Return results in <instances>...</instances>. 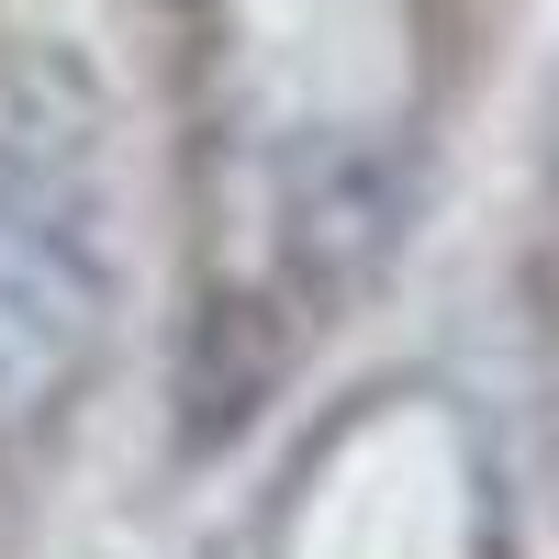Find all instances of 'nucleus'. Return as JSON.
<instances>
[{
	"label": "nucleus",
	"mask_w": 559,
	"mask_h": 559,
	"mask_svg": "<svg viewBox=\"0 0 559 559\" xmlns=\"http://www.w3.org/2000/svg\"><path fill=\"white\" fill-rule=\"evenodd\" d=\"M112 336V258L90 224L79 134L0 157V437H34L79 403Z\"/></svg>",
	"instance_id": "1"
}]
</instances>
